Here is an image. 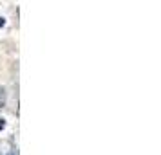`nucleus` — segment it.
Masks as SVG:
<instances>
[{"label": "nucleus", "instance_id": "obj_1", "mask_svg": "<svg viewBox=\"0 0 161 155\" xmlns=\"http://www.w3.org/2000/svg\"><path fill=\"white\" fill-rule=\"evenodd\" d=\"M6 99H8V92H6V89L0 85V108L6 106Z\"/></svg>", "mask_w": 161, "mask_h": 155}, {"label": "nucleus", "instance_id": "obj_3", "mask_svg": "<svg viewBox=\"0 0 161 155\" xmlns=\"http://www.w3.org/2000/svg\"><path fill=\"white\" fill-rule=\"evenodd\" d=\"M4 23H6V20H4V16H0V27H4Z\"/></svg>", "mask_w": 161, "mask_h": 155}, {"label": "nucleus", "instance_id": "obj_2", "mask_svg": "<svg viewBox=\"0 0 161 155\" xmlns=\"http://www.w3.org/2000/svg\"><path fill=\"white\" fill-rule=\"evenodd\" d=\"M4 128H6V119L0 117V130H4Z\"/></svg>", "mask_w": 161, "mask_h": 155}, {"label": "nucleus", "instance_id": "obj_4", "mask_svg": "<svg viewBox=\"0 0 161 155\" xmlns=\"http://www.w3.org/2000/svg\"><path fill=\"white\" fill-rule=\"evenodd\" d=\"M8 155H18V150H11V152H9Z\"/></svg>", "mask_w": 161, "mask_h": 155}, {"label": "nucleus", "instance_id": "obj_5", "mask_svg": "<svg viewBox=\"0 0 161 155\" xmlns=\"http://www.w3.org/2000/svg\"><path fill=\"white\" fill-rule=\"evenodd\" d=\"M0 155H2V150H0Z\"/></svg>", "mask_w": 161, "mask_h": 155}]
</instances>
